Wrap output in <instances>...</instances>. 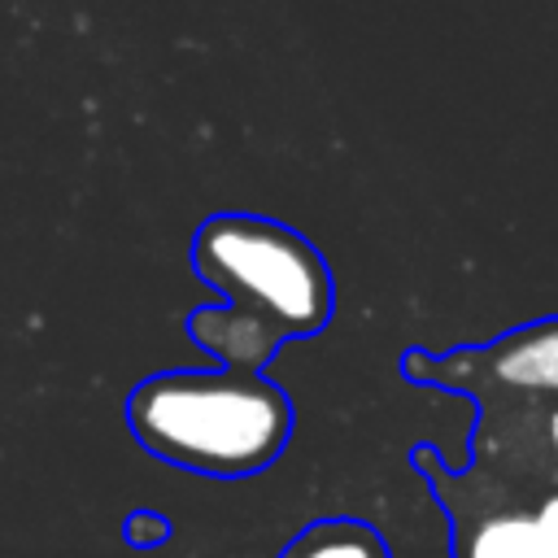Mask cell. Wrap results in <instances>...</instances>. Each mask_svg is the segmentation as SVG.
<instances>
[{"instance_id":"6da1fadb","label":"cell","mask_w":558,"mask_h":558,"mask_svg":"<svg viewBox=\"0 0 558 558\" xmlns=\"http://www.w3.org/2000/svg\"><path fill=\"white\" fill-rule=\"evenodd\" d=\"M192 270L222 292V305H196L187 340L227 371L262 375L283 344L318 336L336 310L323 253L262 214H209L192 231Z\"/></svg>"},{"instance_id":"ba28073f","label":"cell","mask_w":558,"mask_h":558,"mask_svg":"<svg viewBox=\"0 0 558 558\" xmlns=\"http://www.w3.org/2000/svg\"><path fill=\"white\" fill-rule=\"evenodd\" d=\"M545 436H549V449L558 453V405L549 410V423H545Z\"/></svg>"},{"instance_id":"277c9868","label":"cell","mask_w":558,"mask_h":558,"mask_svg":"<svg viewBox=\"0 0 558 558\" xmlns=\"http://www.w3.org/2000/svg\"><path fill=\"white\" fill-rule=\"evenodd\" d=\"M453 558H558V541L536 510H484L453 514Z\"/></svg>"},{"instance_id":"8992f818","label":"cell","mask_w":558,"mask_h":558,"mask_svg":"<svg viewBox=\"0 0 558 558\" xmlns=\"http://www.w3.org/2000/svg\"><path fill=\"white\" fill-rule=\"evenodd\" d=\"M122 536L131 549H157L170 541V519L157 514V510H131L126 523H122Z\"/></svg>"},{"instance_id":"52a82bcc","label":"cell","mask_w":558,"mask_h":558,"mask_svg":"<svg viewBox=\"0 0 558 558\" xmlns=\"http://www.w3.org/2000/svg\"><path fill=\"white\" fill-rule=\"evenodd\" d=\"M536 519L545 523V532L558 541V493H549L545 501H541V510H536Z\"/></svg>"},{"instance_id":"3957f363","label":"cell","mask_w":558,"mask_h":558,"mask_svg":"<svg viewBox=\"0 0 558 558\" xmlns=\"http://www.w3.org/2000/svg\"><path fill=\"white\" fill-rule=\"evenodd\" d=\"M445 362L462 371H484L501 388L558 392V323L510 331L480 353H449Z\"/></svg>"},{"instance_id":"7a4b0ae2","label":"cell","mask_w":558,"mask_h":558,"mask_svg":"<svg viewBox=\"0 0 558 558\" xmlns=\"http://www.w3.org/2000/svg\"><path fill=\"white\" fill-rule=\"evenodd\" d=\"M131 436L170 466L244 480L275 466L296 414L279 384L244 371H157L126 392Z\"/></svg>"},{"instance_id":"5b68a950","label":"cell","mask_w":558,"mask_h":558,"mask_svg":"<svg viewBox=\"0 0 558 558\" xmlns=\"http://www.w3.org/2000/svg\"><path fill=\"white\" fill-rule=\"evenodd\" d=\"M279 558H392V549L362 519H314L279 549Z\"/></svg>"}]
</instances>
